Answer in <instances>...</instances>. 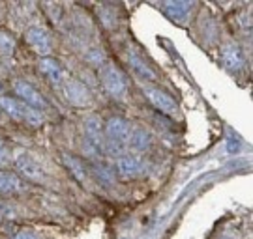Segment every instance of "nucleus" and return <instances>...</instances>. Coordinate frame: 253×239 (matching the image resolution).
<instances>
[{"label":"nucleus","mask_w":253,"mask_h":239,"mask_svg":"<svg viewBox=\"0 0 253 239\" xmlns=\"http://www.w3.org/2000/svg\"><path fill=\"white\" fill-rule=\"evenodd\" d=\"M6 157H8V148H6L4 140L0 138V163H4V161H6Z\"/></svg>","instance_id":"21"},{"label":"nucleus","mask_w":253,"mask_h":239,"mask_svg":"<svg viewBox=\"0 0 253 239\" xmlns=\"http://www.w3.org/2000/svg\"><path fill=\"white\" fill-rule=\"evenodd\" d=\"M92 172H94V176H96V179L100 181V183H107V185H113L115 183V170L111 169V167H107V165H94V169H92Z\"/></svg>","instance_id":"18"},{"label":"nucleus","mask_w":253,"mask_h":239,"mask_svg":"<svg viewBox=\"0 0 253 239\" xmlns=\"http://www.w3.org/2000/svg\"><path fill=\"white\" fill-rule=\"evenodd\" d=\"M221 62L229 71H242L246 66V56L242 47L236 43H225L221 49Z\"/></svg>","instance_id":"9"},{"label":"nucleus","mask_w":253,"mask_h":239,"mask_svg":"<svg viewBox=\"0 0 253 239\" xmlns=\"http://www.w3.org/2000/svg\"><path fill=\"white\" fill-rule=\"evenodd\" d=\"M127 144L137 151H143L148 148V144H150V137L146 133L145 129H141V127H135V129H131V135H129V140Z\"/></svg>","instance_id":"16"},{"label":"nucleus","mask_w":253,"mask_h":239,"mask_svg":"<svg viewBox=\"0 0 253 239\" xmlns=\"http://www.w3.org/2000/svg\"><path fill=\"white\" fill-rule=\"evenodd\" d=\"M117 172L122 177H137L143 172V165L133 155H122L117 161Z\"/></svg>","instance_id":"12"},{"label":"nucleus","mask_w":253,"mask_h":239,"mask_svg":"<svg viewBox=\"0 0 253 239\" xmlns=\"http://www.w3.org/2000/svg\"><path fill=\"white\" fill-rule=\"evenodd\" d=\"M127 60H129V66L135 69V73L139 77H143V79H146V80L156 79V73L150 69V66H148L139 54H135L133 51H129V53H127Z\"/></svg>","instance_id":"14"},{"label":"nucleus","mask_w":253,"mask_h":239,"mask_svg":"<svg viewBox=\"0 0 253 239\" xmlns=\"http://www.w3.org/2000/svg\"><path fill=\"white\" fill-rule=\"evenodd\" d=\"M191 8H193V2H167V4H163V11L176 21L186 17Z\"/></svg>","instance_id":"15"},{"label":"nucleus","mask_w":253,"mask_h":239,"mask_svg":"<svg viewBox=\"0 0 253 239\" xmlns=\"http://www.w3.org/2000/svg\"><path fill=\"white\" fill-rule=\"evenodd\" d=\"M101 86L105 88L111 98L124 99L127 96V80L124 73L113 64L101 66Z\"/></svg>","instance_id":"1"},{"label":"nucleus","mask_w":253,"mask_h":239,"mask_svg":"<svg viewBox=\"0 0 253 239\" xmlns=\"http://www.w3.org/2000/svg\"><path fill=\"white\" fill-rule=\"evenodd\" d=\"M15 169H17V172L21 176H25L30 181H42L45 177L42 167L28 153H19L17 159H15Z\"/></svg>","instance_id":"10"},{"label":"nucleus","mask_w":253,"mask_h":239,"mask_svg":"<svg viewBox=\"0 0 253 239\" xmlns=\"http://www.w3.org/2000/svg\"><path fill=\"white\" fill-rule=\"evenodd\" d=\"M105 135H107V140L111 146L120 148V146L127 144V140H129L131 125H129L126 118L113 116V118H109L107 124H105Z\"/></svg>","instance_id":"3"},{"label":"nucleus","mask_w":253,"mask_h":239,"mask_svg":"<svg viewBox=\"0 0 253 239\" xmlns=\"http://www.w3.org/2000/svg\"><path fill=\"white\" fill-rule=\"evenodd\" d=\"M143 92H145L146 99L152 103V106H156L160 112H163V114H167V116H172L178 112V103H176L174 98H172L171 94H167L165 90L158 88V86H152V84H146L145 88H143Z\"/></svg>","instance_id":"2"},{"label":"nucleus","mask_w":253,"mask_h":239,"mask_svg":"<svg viewBox=\"0 0 253 239\" xmlns=\"http://www.w3.org/2000/svg\"><path fill=\"white\" fill-rule=\"evenodd\" d=\"M221 239H229V238H221Z\"/></svg>","instance_id":"23"},{"label":"nucleus","mask_w":253,"mask_h":239,"mask_svg":"<svg viewBox=\"0 0 253 239\" xmlns=\"http://www.w3.org/2000/svg\"><path fill=\"white\" fill-rule=\"evenodd\" d=\"M62 88H64V96H66V99H68L72 105L86 106L90 103V99H92L90 92H88V88L83 84L81 80H77V79L64 80Z\"/></svg>","instance_id":"7"},{"label":"nucleus","mask_w":253,"mask_h":239,"mask_svg":"<svg viewBox=\"0 0 253 239\" xmlns=\"http://www.w3.org/2000/svg\"><path fill=\"white\" fill-rule=\"evenodd\" d=\"M0 219H2V204H0Z\"/></svg>","instance_id":"22"},{"label":"nucleus","mask_w":253,"mask_h":239,"mask_svg":"<svg viewBox=\"0 0 253 239\" xmlns=\"http://www.w3.org/2000/svg\"><path fill=\"white\" fill-rule=\"evenodd\" d=\"M143 239H150V238H143Z\"/></svg>","instance_id":"24"},{"label":"nucleus","mask_w":253,"mask_h":239,"mask_svg":"<svg viewBox=\"0 0 253 239\" xmlns=\"http://www.w3.org/2000/svg\"><path fill=\"white\" fill-rule=\"evenodd\" d=\"M13 51H15V39L6 30H0V54L11 56Z\"/></svg>","instance_id":"19"},{"label":"nucleus","mask_w":253,"mask_h":239,"mask_svg":"<svg viewBox=\"0 0 253 239\" xmlns=\"http://www.w3.org/2000/svg\"><path fill=\"white\" fill-rule=\"evenodd\" d=\"M23 181L15 172H8V170H0V193L2 195H13L21 191Z\"/></svg>","instance_id":"13"},{"label":"nucleus","mask_w":253,"mask_h":239,"mask_svg":"<svg viewBox=\"0 0 253 239\" xmlns=\"http://www.w3.org/2000/svg\"><path fill=\"white\" fill-rule=\"evenodd\" d=\"M40 71L47 77V80L54 84V86H60L64 84V69L60 62L53 58V56H42L40 58Z\"/></svg>","instance_id":"11"},{"label":"nucleus","mask_w":253,"mask_h":239,"mask_svg":"<svg viewBox=\"0 0 253 239\" xmlns=\"http://www.w3.org/2000/svg\"><path fill=\"white\" fill-rule=\"evenodd\" d=\"M84 133H86L90 146H94L96 150L105 148V125H103V120H101L100 114L90 112L84 118Z\"/></svg>","instance_id":"5"},{"label":"nucleus","mask_w":253,"mask_h":239,"mask_svg":"<svg viewBox=\"0 0 253 239\" xmlns=\"http://www.w3.org/2000/svg\"><path fill=\"white\" fill-rule=\"evenodd\" d=\"M13 239H40L34 234V232H30V230H21V232H17L15 236H13Z\"/></svg>","instance_id":"20"},{"label":"nucleus","mask_w":253,"mask_h":239,"mask_svg":"<svg viewBox=\"0 0 253 239\" xmlns=\"http://www.w3.org/2000/svg\"><path fill=\"white\" fill-rule=\"evenodd\" d=\"M62 159H64V163H66V167L72 170V174L79 181H84L86 179V169L83 167V163L75 155H70V153H64L62 155Z\"/></svg>","instance_id":"17"},{"label":"nucleus","mask_w":253,"mask_h":239,"mask_svg":"<svg viewBox=\"0 0 253 239\" xmlns=\"http://www.w3.org/2000/svg\"><path fill=\"white\" fill-rule=\"evenodd\" d=\"M32 106L25 105L21 99L17 98H11V96H0V110L6 112V114L15 120V122H27V116L30 112Z\"/></svg>","instance_id":"8"},{"label":"nucleus","mask_w":253,"mask_h":239,"mask_svg":"<svg viewBox=\"0 0 253 239\" xmlns=\"http://www.w3.org/2000/svg\"><path fill=\"white\" fill-rule=\"evenodd\" d=\"M13 92H15V98L21 99L25 105L32 106V108H36V110L47 108L45 98H43L30 82H27V80H15V82H13Z\"/></svg>","instance_id":"4"},{"label":"nucleus","mask_w":253,"mask_h":239,"mask_svg":"<svg viewBox=\"0 0 253 239\" xmlns=\"http://www.w3.org/2000/svg\"><path fill=\"white\" fill-rule=\"evenodd\" d=\"M27 43L36 51L40 56H51V35L43 27H28L25 32Z\"/></svg>","instance_id":"6"}]
</instances>
